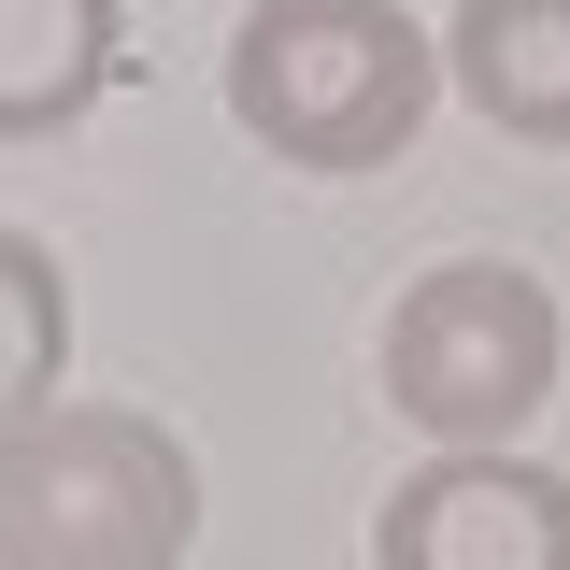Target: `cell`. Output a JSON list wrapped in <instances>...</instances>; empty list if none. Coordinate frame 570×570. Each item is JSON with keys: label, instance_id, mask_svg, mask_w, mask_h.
<instances>
[{"label": "cell", "instance_id": "cell-2", "mask_svg": "<svg viewBox=\"0 0 570 570\" xmlns=\"http://www.w3.org/2000/svg\"><path fill=\"white\" fill-rule=\"evenodd\" d=\"M200 456L142 400H43L0 428V570H186Z\"/></svg>", "mask_w": 570, "mask_h": 570}, {"label": "cell", "instance_id": "cell-7", "mask_svg": "<svg viewBox=\"0 0 570 570\" xmlns=\"http://www.w3.org/2000/svg\"><path fill=\"white\" fill-rule=\"evenodd\" d=\"M71 371V272L43 228H0V428H29Z\"/></svg>", "mask_w": 570, "mask_h": 570}, {"label": "cell", "instance_id": "cell-4", "mask_svg": "<svg viewBox=\"0 0 570 570\" xmlns=\"http://www.w3.org/2000/svg\"><path fill=\"white\" fill-rule=\"evenodd\" d=\"M371 570H570V471H542L528 442L428 456L371 513Z\"/></svg>", "mask_w": 570, "mask_h": 570}, {"label": "cell", "instance_id": "cell-1", "mask_svg": "<svg viewBox=\"0 0 570 570\" xmlns=\"http://www.w3.org/2000/svg\"><path fill=\"white\" fill-rule=\"evenodd\" d=\"M442 100V29L400 0H243L228 29V129L343 186V171H400Z\"/></svg>", "mask_w": 570, "mask_h": 570}, {"label": "cell", "instance_id": "cell-5", "mask_svg": "<svg viewBox=\"0 0 570 570\" xmlns=\"http://www.w3.org/2000/svg\"><path fill=\"white\" fill-rule=\"evenodd\" d=\"M442 86L499 142H570V0H456L442 14Z\"/></svg>", "mask_w": 570, "mask_h": 570}, {"label": "cell", "instance_id": "cell-3", "mask_svg": "<svg viewBox=\"0 0 570 570\" xmlns=\"http://www.w3.org/2000/svg\"><path fill=\"white\" fill-rule=\"evenodd\" d=\"M385 414L414 428L428 456H485L528 442V414L557 400V285L528 257H442L385 299Z\"/></svg>", "mask_w": 570, "mask_h": 570}, {"label": "cell", "instance_id": "cell-6", "mask_svg": "<svg viewBox=\"0 0 570 570\" xmlns=\"http://www.w3.org/2000/svg\"><path fill=\"white\" fill-rule=\"evenodd\" d=\"M129 14L115 0H0V142H58L115 100Z\"/></svg>", "mask_w": 570, "mask_h": 570}]
</instances>
